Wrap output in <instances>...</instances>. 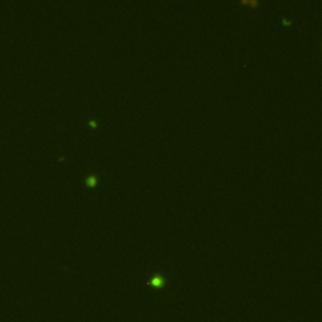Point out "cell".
<instances>
[{"label":"cell","instance_id":"6da1fadb","mask_svg":"<svg viewBox=\"0 0 322 322\" xmlns=\"http://www.w3.org/2000/svg\"><path fill=\"white\" fill-rule=\"evenodd\" d=\"M164 282L165 279L160 276H156V277H152L150 279V285L154 286V287H162L164 286Z\"/></svg>","mask_w":322,"mask_h":322}]
</instances>
